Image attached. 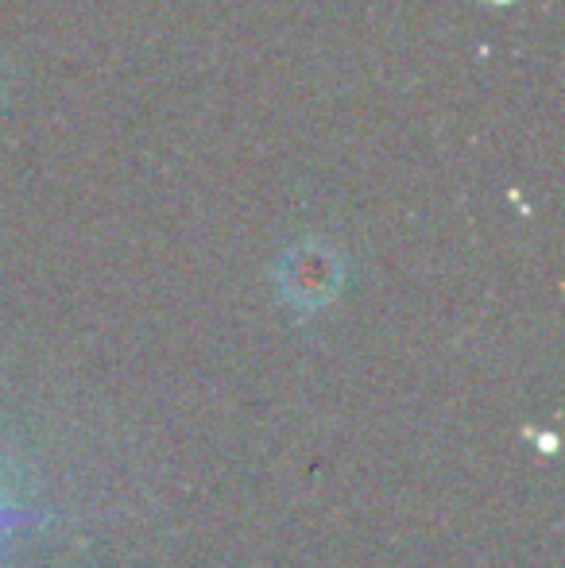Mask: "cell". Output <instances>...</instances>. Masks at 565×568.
Listing matches in <instances>:
<instances>
[{
    "instance_id": "6da1fadb",
    "label": "cell",
    "mask_w": 565,
    "mask_h": 568,
    "mask_svg": "<svg viewBox=\"0 0 565 568\" xmlns=\"http://www.w3.org/2000/svg\"><path fill=\"white\" fill-rule=\"evenodd\" d=\"M20 518H28V515H20V510H16V507H8V503L0 499V534H4L12 523H20Z\"/></svg>"
}]
</instances>
